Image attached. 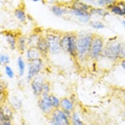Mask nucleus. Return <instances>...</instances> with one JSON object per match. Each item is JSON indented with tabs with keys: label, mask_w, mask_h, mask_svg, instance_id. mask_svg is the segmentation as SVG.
Returning a JSON list of instances; mask_svg holds the SVG:
<instances>
[{
	"label": "nucleus",
	"mask_w": 125,
	"mask_h": 125,
	"mask_svg": "<svg viewBox=\"0 0 125 125\" xmlns=\"http://www.w3.org/2000/svg\"><path fill=\"white\" fill-rule=\"evenodd\" d=\"M5 72L6 75L8 77L9 79H13L14 77V72L13 71L11 67L9 66H5Z\"/></svg>",
	"instance_id": "nucleus-28"
},
{
	"label": "nucleus",
	"mask_w": 125,
	"mask_h": 125,
	"mask_svg": "<svg viewBox=\"0 0 125 125\" xmlns=\"http://www.w3.org/2000/svg\"><path fill=\"white\" fill-rule=\"evenodd\" d=\"M60 108L62 109L69 116H71L72 113L75 111V103L73 100L69 97H63L60 98Z\"/></svg>",
	"instance_id": "nucleus-10"
},
{
	"label": "nucleus",
	"mask_w": 125,
	"mask_h": 125,
	"mask_svg": "<svg viewBox=\"0 0 125 125\" xmlns=\"http://www.w3.org/2000/svg\"><path fill=\"white\" fill-rule=\"evenodd\" d=\"M45 80L46 79L45 78H43L42 76L39 75L30 82V83L31 89L33 92V95L38 98L40 96H41V95H42L43 85Z\"/></svg>",
	"instance_id": "nucleus-9"
},
{
	"label": "nucleus",
	"mask_w": 125,
	"mask_h": 125,
	"mask_svg": "<svg viewBox=\"0 0 125 125\" xmlns=\"http://www.w3.org/2000/svg\"><path fill=\"white\" fill-rule=\"evenodd\" d=\"M89 25L91 28L94 30H102L105 28V24L103 22L98 21H92L89 22Z\"/></svg>",
	"instance_id": "nucleus-24"
},
{
	"label": "nucleus",
	"mask_w": 125,
	"mask_h": 125,
	"mask_svg": "<svg viewBox=\"0 0 125 125\" xmlns=\"http://www.w3.org/2000/svg\"><path fill=\"white\" fill-rule=\"evenodd\" d=\"M69 12L74 17H77L79 19V21L84 23L89 22L90 21V18L92 17L90 12L77 10V9H70Z\"/></svg>",
	"instance_id": "nucleus-11"
},
{
	"label": "nucleus",
	"mask_w": 125,
	"mask_h": 125,
	"mask_svg": "<svg viewBox=\"0 0 125 125\" xmlns=\"http://www.w3.org/2000/svg\"><path fill=\"white\" fill-rule=\"evenodd\" d=\"M49 98L53 108L54 109L60 108V98H59L58 97L53 94H52V93H51L49 94Z\"/></svg>",
	"instance_id": "nucleus-23"
},
{
	"label": "nucleus",
	"mask_w": 125,
	"mask_h": 125,
	"mask_svg": "<svg viewBox=\"0 0 125 125\" xmlns=\"http://www.w3.org/2000/svg\"><path fill=\"white\" fill-rule=\"evenodd\" d=\"M37 105L39 109L47 116L49 115L54 109L50 100L49 95H45L39 97L37 101Z\"/></svg>",
	"instance_id": "nucleus-8"
},
{
	"label": "nucleus",
	"mask_w": 125,
	"mask_h": 125,
	"mask_svg": "<svg viewBox=\"0 0 125 125\" xmlns=\"http://www.w3.org/2000/svg\"><path fill=\"white\" fill-rule=\"evenodd\" d=\"M35 47L38 49V51L40 52V53L42 55V57L43 56H47L48 55V54L49 53L47 41V39L45 38V35H42V34L40 35Z\"/></svg>",
	"instance_id": "nucleus-12"
},
{
	"label": "nucleus",
	"mask_w": 125,
	"mask_h": 125,
	"mask_svg": "<svg viewBox=\"0 0 125 125\" xmlns=\"http://www.w3.org/2000/svg\"><path fill=\"white\" fill-rule=\"evenodd\" d=\"M105 44V41L104 38L98 34L94 33L90 48L89 59L98 60L99 58H100L103 50L104 49Z\"/></svg>",
	"instance_id": "nucleus-5"
},
{
	"label": "nucleus",
	"mask_w": 125,
	"mask_h": 125,
	"mask_svg": "<svg viewBox=\"0 0 125 125\" xmlns=\"http://www.w3.org/2000/svg\"><path fill=\"white\" fill-rule=\"evenodd\" d=\"M123 118H124V119L125 120V111H124V113H123Z\"/></svg>",
	"instance_id": "nucleus-36"
},
{
	"label": "nucleus",
	"mask_w": 125,
	"mask_h": 125,
	"mask_svg": "<svg viewBox=\"0 0 125 125\" xmlns=\"http://www.w3.org/2000/svg\"><path fill=\"white\" fill-rule=\"evenodd\" d=\"M25 54H26V58L28 62L34 61L42 58L41 54L36 48V47H28L26 51L25 52Z\"/></svg>",
	"instance_id": "nucleus-13"
},
{
	"label": "nucleus",
	"mask_w": 125,
	"mask_h": 125,
	"mask_svg": "<svg viewBox=\"0 0 125 125\" xmlns=\"http://www.w3.org/2000/svg\"><path fill=\"white\" fill-rule=\"evenodd\" d=\"M94 33H77V60L84 62L89 59L90 48Z\"/></svg>",
	"instance_id": "nucleus-1"
},
{
	"label": "nucleus",
	"mask_w": 125,
	"mask_h": 125,
	"mask_svg": "<svg viewBox=\"0 0 125 125\" xmlns=\"http://www.w3.org/2000/svg\"><path fill=\"white\" fill-rule=\"evenodd\" d=\"M17 66L19 70V76L22 77L25 74L26 71V62L22 56H19L17 59Z\"/></svg>",
	"instance_id": "nucleus-20"
},
{
	"label": "nucleus",
	"mask_w": 125,
	"mask_h": 125,
	"mask_svg": "<svg viewBox=\"0 0 125 125\" xmlns=\"http://www.w3.org/2000/svg\"><path fill=\"white\" fill-rule=\"evenodd\" d=\"M14 14L15 17L19 20L21 22L24 23L27 20V15L25 10L21 7L16 9L14 10Z\"/></svg>",
	"instance_id": "nucleus-18"
},
{
	"label": "nucleus",
	"mask_w": 125,
	"mask_h": 125,
	"mask_svg": "<svg viewBox=\"0 0 125 125\" xmlns=\"http://www.w3.org/2000/svg\"><path fill=\"white\" fill-rule=\"evenodd\" d=\"M28 47V39L27 37L25 35H20L17 37V49L19 51L20 53H25Z\"/></svg>",
	"instance_id": "nucleus-15"
},
{
	"label": "nucleus",
	"mask_w": 125,
	"mask_h": 125,
	"mask_svg": "<svg viewBox=\"0 0 125 125\" xmlns=\"http://www.w3.org/2000/svg\"><path fill=\"white\" fill-rule=\"evenodd\" d=\"M51 84L49 81H48L47 80H45V81L43 83L41 96L49 95L51 94Z\"/></svg>",
	"instance_id": "nucleus-25"
},
{
	"label": "nucleus",
	"mask_w": 125,
	"mask_h": 125,
	"mask_svg": "<svg viewBox=\"0 0 125 125\" xmlns=\"http://www.w3.org/2000/svg\"><path fill=\"white\" fill-rule=\"evenodd\" d=\"M4 37H5V40L9 47L12 51L17 49V37L18 36L15 35L14 33L11 31H5L4 32Z\"/></svg>",
	"instance_id": "nucleus-14"
},
{
	"label": "nucleus",
	"mask_w": 125,
	"mask_h": 125,
	"mask_svg": "<svg viewBox=\"0 0 125 125\" xmlns=\"http://www.w3.org/2000/svg\"><path fill=\"white\" fill-rule=\"evenodd\" d=\"M10 61L9 56L6 54H0V65L3 66H7Z\"/></svg>",
	"instance_id": "nucleus-26"
},
{
	"label": "nucleus",
	"mask_w": 125,
	"mask_h": 125,
	"mask_svg": "<svg viewBox=\"0 0 125 125\" xmlns=\"http://www.w3.org/2000/svg\"><path fill=\"white\" fill-rule=\"evenodd\" d=\"M51 12L56 17H62L66 13H68V10L64 7L59 5H54L51 8Z\"/></svg>",
	"instance_id": "nucleus-17"
},
{
	"label": "nucleus",
	"mask_w": 125,
	"mask_h": 125,
	"mask_svg": "<svg viewBox=\"0 0 125 125\" xmlns=\"http://www.w3.org/2000/svg\"></svg>",
	"instance_id": "nucleus-38"
},
{
	"label": "nucleus",
	"mask_w": 125,
	"mask_h": 125,
	"mask_svg": "<svg viewBox=\"0 0 125 125\" xmlns=\"http://www.w3.org/2000/svg\"><path fill=\"white\" fill-rule=\"evenodd\" d=\"M77 33L75 32H66L62 33V51L68 54L71 57L75 60H77Z\"/></svg>",
	"instance_id": "nucleus-3"
},
{
	"label": "nucleus",
	"mask_w": 125,
	"mask_h": 125,
	"mask_svg": "<svg viewBox=\"0 0 125 125\" xmlns=\"http://www.w3.org/2000/svg\"><path fill=\"white\" fill-rule=\"evenodd\" d=\"M39 36H40V34H38L37 33H33L30 34L28 37H27L28 47H35Z\"/></svg>",
	"instance_id": "nucleus-22"
},
{
	"label": "nucleus",
	"mask_w": 125,
	"mask_h": 125,
	"mask_svg": "<svg viewBox=\"0 0 125 125\" xmlns=\"http://www.w3.org/2000/svg\"><path fill=\"white\" fill-rule=\"evenodd\" d=\"M123 42L119 41L118 37H113L108 39L105 44L101 58L111 62L120 61Z\"/></svg>",
	"instance_id": "nucleus-2"
},
{
	"label": "nucleus",
	"mask_w": 125,
	"mask_h": 125,
	"mask_svg": "<svg viewBox=\"0 0 125 125\" xmlns=\"http://www.w3.org/2000/svg\"><path fill=\"white\" fill-rule=\"evenodd\" d=\"M51 125H71L70 116L62 109H55L47 116Z\"/></svg>",
	"instance_id": "nucleus-6"
},
{
	"label": "nucleus",
	"mask_w": 125,
	"mask_h": 125,
	"mask_svg": "<svg viewBox=\"0 0 125 125\" xmlns=\"http://www.w3.org/2000/svg\"><path fill=\"white\" fill-rule=\"evenodd\" d=\"M32 1L34 2H39V1H42L43 0H32Z\"/></svg>",
	"instance_id": "nucleus-34"
},
{
	"label": "nucleus",
	"mask_w": 125,
	"mask_h": 125,
	"mask_svg": "<svg viewBox=\"0 0 125 125\" xmlns=\"http://www.w3.org/2000/svg\"><path fill=\"white\" fill-rule=\"evenodd\" d=\"M12 105L14 106V109H19L22 106V101L19 98H17L16 97L13 98L12 100Z\"/></svg>",
	"instance_id": "nucleus-30"
},
{
	"label": "nucleus",
	"mask_w": 125,
	"mask_h": 125,
	"mask_svg": "<svg viewBox=\"0 0 125 125\" xmlns=\"http://www.w3.org/2000/svg\"><path fill=\"white\" fill-rule=\"evenodd\" d=\"M123 96H124V97H125V91H124V93H123Z\"/></svg>",
	"instance_id": "nucleus-37"
},
{
	"label": "nucleus",
	"mask_w": 125,
	"mask_h": 125,
	"mask_svg": "<svg viewBox=\"0 0 125 125\" xmlns=\"http://www.w3.org/2000/svg\"><path fill=\"white\" fill-rule=\"evenodd\" d=\"M7 84L5 81L0 79V95H7Z\"/></svg>",
	"instance_id": "nucleus-29"
},
{
	"label": "nucleus",
	"mask_w": 125,
	"mask_h": 125,
	"mask_svg": "<svg viewBox=\"0 0 125 125\" xmlns=\"http://www.w3.org/2000/svg\"><path fill=\"white\" fill-rule=\"evenodd\" d=\"M43 68V58H39L34 61L30 62L28 64V71H27V81L30 82L33 79L40 75Z\"/></svg>",
	"instance_id": "nucleus-7"
},
{
	"label": "nucleus",
	"mask_w": 125,
	"mask_h": 125,
	"mask_svg": "<svg viewBox=\"0 0 125 125\" xmlns=\"http://www.w3.org/2000/svg\"><path fill=\"white\" fill-rule=\"evenodd\" d=\"M92 8V7L90 5L83 2L80 0H73L72 1V5H71V9L83 10V11H86V12H90Z\"/></svg>",
	"instance_id": "nucleus-16"
},
{
	"label": "nucleus",
	"mask_w": 125,
	"mask_h": 125,
	"mask_svg": "<svg viewBox=\"0 0 125 125\" xmlns=\"http://www.w3.org/2000/svg\"><path fill=\"white\" fill-rule=\"evenodd\" d=\"M21 125H27V123H26V122H24V121H22V122L21 123Z\"/></svg>",
	"instance_id": "nucleus-33"
},
{
	"label": "nucleus",
	"mask_w": 125,
	"mask_h": 125,
	"mask_svg": "<svg viewBox=\"0 0 125 125\" xmlns=\"http://www.w3.org/2000/svg\"><path fill=\"white\" fill-rule=\"evenodd\" d=\"M122 24H123V26H124L125 28V20L123 21V22H122Z\"/></svg>",
	"instance_id": "nucleus-35"
},
{
	"label": "nucleus",
	"mask_w": 125,
	"mask_h": 125,
	"mask_svg": "<svg viewBox=\"0 0 125 125\" xmlns=\"http://www.w3.org/2000/svg\"><path fill=\"white\" fill-rule=\"evenodd\" d=\"M71 125H84V122L81 118L79 113L74 111L70 116Z\"/></svg>",
	"instance_id": "nucleus-19"
},
{
	"label": "nucleus",
	"mask_w": 125,
	"mask_h": 125,
	"mask_svg": "<svg viewBox=\"0 0 125 125\" xmlns=\"http://www.w3.org/2000/svg\"><path fill=\"white\" fill-rule=\"evenodd\" d=\"M7 99V95H0V105H3V104Z\"/></svg>",
	"instance_id": "nucleus-31"
},
{
	"label": "nucleus",
	"mask_w": 125,
	"mask_h": 125,
	"mask_svg": "<svg viewBox=\"0 0 125 125\" xmlns=\"http://www.w3.org/2000/svg\"><path fill=\"white\" fill-rule=\"evenodd\" d=\"M120 66H121V68L124 70V72H125V59L120 60Z\"/></svg>",
	"instance_id": "nucleus-32"
},
{
	"label": "nucleus",
	"mask_w": 125,
	"mask_h": 125,
	"mask_svg": "<svg viewBox=\"0 0 125 125\" xmlns=\"http://www.w3.org/2000/svg\"><path fill=\"white\" fill-rule=\"evenodd\" d=\"M98 3L100 6L107 7L109 5L115 3V0H98Z\"/></svg>",
	"instance_id": "nucleus-27"
},
{
	"label": "nucleus",
	"mask_w": 125,
	"mask_h": 125,
	"mask_svg": "<svg viewBox=\"0 0 125 125\" xmlns=\"http://www.w3.org/2000/svg\"><path fill=\"white\" fill-rule=\"evenodd\" d=\"M62 33L58 31H49L45 34L50 54H58L62 52L61 48Z\"/></svg>",
	"instance_id": "nucleus-4"
},
{
	"label": "nucleus",
	"mask_w": 125,
	"mask_h": 125,
	"mask_svg": "<svg viewBox=\"0 0 125 125\" xmlns=\"http://www.w3.org/2000/svg\"><path fill=\"white\" fill-rule=\"evenodd\" d=\"M91 15H97L100 17H105L109 15V12L103 8H93L90 11Z\"/></svg>",
	"instance_id": "nucleus-21"
}]
</instances>
